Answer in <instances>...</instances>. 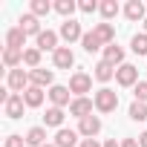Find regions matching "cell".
<instances>
[{
  "mask_svg": "<svg viewBox=\"0 0 147 147\" xmlns=\"http://www.w3.org/2000/svg\"><path fill=\"white\" fill-rule=\"evenodd\" d=\"M92 101H95V110H98V113H113V110L118 107V92H113L110 87H101Z\"/></svg>",
  "mask_w": 147,
  "mask_h": 147,
  "instance_id": "cell-1",
  "label": "cell"
},
{
  "mask_svg": "<svg viewBox=\"0 0 147 147\" xmlns=\"http://www.w3.org/2000/svg\"><path fill=\"white\" fill-rule=\"evenodd\" d=\"M32 87V81H29V72H23V69H9V90L12 92H26Z\"/></svg>",
  "mask_w": 147,
  "mask_h": 147,
  "instance_id": "cell-2",
  "label": "cell"
},
{
  "mask_svg": "<svg viewBox=\"0 0 147 147\" xmlns=\"http://www.w3.org/2000/svg\"><path fill=\"white\" fill-rule=\"evenodd\" d=\"M92 87V78L87 75V72H72V78H69V92H75L78 98H84V92H90Z\"/></svg>",
  "mask_w": 147,
  "mask_h": 147,
  "instance_id": "cell-3",
  "label": "cell"
},
{
  "mask_svg": "<svg viewBox=\"0 0 147 147\" xmlns=\"http://www.w3.org/2000/svg\"><path fill=\"white\" fill-rule=\"evenodd\" d=\"M115 81H118L121 87H136V84H138V69H136L133 63H121V66L115 69Z\"/></svg>",
  "mask_w": 147,
  "mask_h": 147,
  "instance_id": "cell-4",
  "label": "cell"
},
{
  "mask_svg": "<svg viewBox=\"0 0 147 147\" xmlns=\"http://www.w3.org/2000/svg\"><path fill=\"white\" fill-rule=\"evenodd\" d=\"M98 133H101V118H98V115H87V118L78 121V136H84V138H95Z\"/></svg>",
  "mask_w": 147,
  "mask_h": 147,
  "instance_id": "cell-5",
  "label": "cell"
},
{
  "mask_svg": "<svg viewBox=\"0 0 147 147\" xmlns=\"http://www.w3.org/2000/svg\"><path fill=\"white\" fill-rule=\"evenodd\" d=\"M92 107H95V101H90L87 95H84V98H72V104H69V115H75V118L81 121V118L92 115Z\"/></svg>",
  "mask_w": 147,
  "mask_h": 147,
  "instance_id": "cell-6",
  "label": "cell"
},
{
  "mask_svg": "<svg viewBox=\"0 0 147 147\" xmlns=\"http://www.w3.org/2000/svg\"><path fill=\"white\" fill-rule=\"evenodd\" d=\"M61 38H63L66 43H72V40H81V38H84V32H81V23H78V20H72V18H69V20H63V23H61Z\"/></svg>",
  "mask_w": 147,
  "mask_h": 147,
  "instance_id": "cell-7",
  "label": "cell"
},
{
  "mask_svg": "<svg viewBox=\"0 0 147 147\" xmlns=\"http://www.w3.org/2000/svg\"><path fill=\"white\" fill-rule=\"evenodd\" d=\"M52 61H55V66H58V69H69L72 63H75V55H72V49H69V46H58V49L52 52Z\"/></svg>",
  "mask_w": 147,
  "mask_h": 147,
  "instance_id": "cell-8",
  "label": "cell"
},
{
  "mask_svg": "<svg viewBox=\"0 0 147 147\" xmlns=\"http://www.w3.org/2000/svg\"><path fill=\"white\" fill-rule=\"evenodd\" d=\"M35 43H38L40 52H55V49H58V35L49 32V29H43V32L35 38Z\"/></svg>",
  "mask_w": 147,
  "mask_h": 147,
  "instance_id": "cell-9",
  "label": "cell"
},
{
  "mask_svg": "<svg viewBox=\"0 0 147 147\" xmlns=\"http://www.w3.org/2000/svg\"><path fill=\"white\" fill-rule=\"evenodd\" d=\"M75 144H78V130L61 127V130L55 133V147H75Z\"/></svg>",
  "mask_w": 147,
  "mask_h": 147,
  "instance_id": "cell-10",
  "label": "cell"
},
{
  "mask_svg": "<svg viewBox=\"0 0 147 147\" xmlns=\"http://www.w3.org/2000/svg\"><path fill=\"white\" fill-rule=\"evenodd\" d=\"M23 104H26V101H23V95L12 92V98L3 104V110H6V115H9V118H20V115H23Z\"/></svg>",
  "mask_w": 147,
  "mask_h": 147,
  "instance_id": "cell-11",
  "label": "cell"
},
{
  "mask_svg": "<svg viewBox=\"0 0 147 147\" xmlns=\"http://www.w3.org/2000/svg\"><path fill=\"white\" fill-rule=\"evenodd\" d=\"M52 78H55V75H52V69H40V66H38V69H32V72H29L32 87H40V90H43V87H49V84H52Z\"/></svg>",
  "mask_w": 147,
  "mask_h": 147,
  "instance_id": "cell-12",
  "label": "cell"
},
{
  "mask_svg": "<svg viewBox=\"0 0 147 147\" xmlns=\"http://www.w3.org/2000/svg\"><path fill=\"white\" fill-rule=\"evenodd\" d=\"M115 69H118V66H113V63H107V61H98L92 75H95L101 84H107V81H113V78H115Z\"/></svg>",
  "mask_w": 147,
  "mask_h": 147,
  "instance_id": "cell-13",
  "label": "cell"
},
{
  "mask_svg": "<svg viewBox=\"0 0 147 147\" xmlns=\"http://www.w3.org/2000/svg\"><path fill=\"white\" fill-rule=\"evenodd\" d=\"M124 15H127V20H133V23H136V20L144 23V18H147V15H144V3H141V0H130V3L124 6Z\"/></svg>",
  "mask_w": 147,
  "mask_h": 147,
  "instance_id": "cell-14",
  "label": "cell"
},
{
  "mask_svg": "<svg viewBox=\"0 0 147 147\" xmlns=\"http://www.w3.org/2000/svg\"><path fill=\"white\" fill-rule=\"evenodd\" d=\"M92 32L98 35V40H101L104 46L115 43V29H113V23H95V29H92Z\"/></svg>",
  "mask_w": 147,
  "mask_h": 147,
  "instance_id": "cell-15",
  "label": "cell"
},
{
  "mask_svg": "<svg viewBox=\"0 0 147 147\" xmlns=\"http://www.w3.org/2000/svg\"><path fill=\"white\" fill-rule=\"evenodd\" d=\"M104 61H107V63H113V66H121V63H124V49H121L118 43L104 46Z\"/></svg>",
  "mask_w": 147,
  "mask_h": 147,
  "instance_id": "cell-16",
  "label": "cell"
},
{
  "mask_svg": "<svg viewBox=\"0 0 147 147\" xmlns=\"http://www.w3.org/2000/svg\"><path fill=\"white\" fill-rule=\"evenodd\" d=\"M23 43H26V32H23L20 26H15V29L6 32V46H12V49H23Z\"/></svg>",
  "mask_w": 147,
  "mask_h": 147,
  "instance_id": "cell-17",
  "label": "cell"
},
{
  "mask_svg": "<svg viewBox=\"0 0 147 147\" xmlns=\"http://www.w3.org/2000/svg\"><path fill=\"white\" fill-rule=\"evenodd\" d=\"M49 98H52V107H66V104H72V101H69V87H52V90H49Z\"/></svg>",
  "mask_w": 147,
  "mask_h": 147,
  "instance_id": "cell-18",
  "label": "cell"
},
{
  "mask_svg": "<svg viewBox=\"0 0 147 147\" xmlns=\"http://www.w3.org/2000/svg\"><path fill=\"white\" fill-rule=\"evenodd\" d=\"M20 29H23V32H26V35H35V38H38V35H40V32H43V29H40V23H38V18H35V15H32V12H29V15H23V18H20Z\"/></svg>",
  "mask_w": 147,
  "mask_h": 147,
  "instance_id": "cell-19",
  "label": "cell"
},
{
  "mask_svg": "<svg viewBox=\"0 0 147 147\" xmlns=\"http://www.w3.org/2000/svg\"><path fill=\"white\" fill-rule=\"evenodd\" d=\"M3 63H6L9 69H18V63H23V49L6 46V49H3Z\"/></svg>",
  "mask_w": 147,
  "mask_h": 147,
  "instance_id": "cell-20",
  "label": "cell"
},
{
  "mask_svg": "<svg viewBox=\"0 0 147 147\" xmlns=\"http://www.w3.org/2000/svg\"><path fill=\"white\" fill-rule=\"evenodd\" d=\"M43 124H46V127H58V130H61V124H63V110H61V107H49V110H46V115H43Z\"/></svg>",
  "mask_w": 147,
  "mask_h": 147,
  "instance_id": "cell-21",
  "label": "cell"
},
{
  "mask_svg": "<svg viewBox=\"0 0 147 147\" xmlns=\"http://www.w3.org/2000/svg\"><path fill=\"white\" fill-rule=\"evenodd\" d=\"M23 101H26V107H40L43 104V90L40 87H29L23 92Z\"/></svg>",
  "mask_w": 147,
  "mask_h": 147,
  "instance_id": "cell-22",
  "label": "cell"
},
{
  "mask_svg": "<svg viewBox=\"0 0 147 147\" xmlns=\"http://www.w3.org/2000/svg\"><path fill=\"white\" fill-rule=\"evenodd\" d=\"M43 141H46V127H32V130L26 133V144H32V147H43Z\"/></svg>",
  "mask_w": 147,
  "mask_h": 147,
  "instance_id": "cell-23",
  "label": "cell"
},
{
  "mask_svg": "<svg viewBox=\"0 0 147 147\" xmlns=\"http://www.w3.org/2000/svg\"><path fill=\"white\" fill-rule=\"evenodd\" d=\"M81 46H84L87 52H98V49H104V43L98 40V35H95V32H84V38H81Z\"/></svg>",
  "mask_w": 147,
  "mask_h": 147,
  "instance_id": "cell-24",
  "label": "cell"
},
{
  "mask_svg": "<svg viewBox=\"0 0 147 147\" xmlns=\"http://www.w3.org/2000/svg\"><path fill=\"white\" fill-rule=\"evenodd\" d=\"M98 12L104 15V20H113V18L121 12V9H118V3H115V0H104V3L98 6Z\"/></svg>",
  "mask_w": 147,
  "mask_h": 147,
  "instance_id": "cell-25",
  "label": "cell"
},
{
  "mask_svg": "<svg viewBox=\"0 0 147 147\" xmlns=\"http://www.w3.org/2000/svg\"><path fill=\"white\" fill-rule=\"evenodd\" d=\"M130 118H133V121H147V104L133 101V104H130Z\"/></svg>",
  "mask_w": 147,
  "mask_h": 147,
  "instance_id": "cell-26",
  "label": "cell"
},
{
  "mask_svg": "<svg viewBox=\"0 0 147 147\" xmlns=\"http://www.w3.org/2000/svg\"><path fill=\"white\" fill-rule=\"evenodd\" d=\"M130 49H133L136 55H147V35H144V32H141V35H133Z\"/></svg>",
  "mask_w": 147,
  "mask_h": 147,
  "instance_id": "cell-27",
  "label": "cell"
},
{
  "mask_svg": "<svg viewBox=\"0 0 147 147\" xmlns=\"http://www.w3.org/2000/svg\"><path fill=\"white\" fill-rule=\"evenodd\" d=\"M23 63L32 66V69H38V63H40V49H38V46H35V49H23Z\"/></svg>",
  "mask_w": 147,
  "mask_h": 147,
  "instance_id": "cell-28",
  "label": "cell"
},
{
  "mask_svg": "<svg viewBox=\"0 0 147 147\" xmlns=\"http://www.w3.org/2000/svg\"><path fill=\"white\" fill-rule=\"evenodd\" d=\"M55 12L58 15H63L66 20L72 18V12H75V3H72V0H58V3H55Z\"/></svg>",
  "mask_w": 147,
  "mask_h": 147,
  "instance_id": "cell-29",
  "label": "cell"
},
{
  "mask_svg": "<svg viewBox=\"0 0 147 147\" xmlns=\"http://www.w3.org/2000/svg\"><path fill=\"white\" fill-rule=\"evenodd\" d=\"M49 9H55V6H49V0H32V15H35V18L49 15Z\"/></svg>",
  "mask_w": 147,
  "mask_h": 147,
  "instance_id": "cell-30",
  "label": "cell"
},
{
  "mask_svg": "<svg viewBox=\"0 0 147 147\" xmlns=\"http://www.w3.org/2000/svg\"><path fill=\"white\" fill-rule=\"evenodd\" d=\"M133 95H136V101L147 104V81H138V84L133 87Z\"/></svg>",
  "mask_w": 147,
  "mask_h": 147,
  "instance_id": "cell-31",
  "label": "cell"
},
{
  "mask_svg": "<svg viewBox=\"0 0 147 147\" xmlns=\"http://www.w3.org/2000/svg\"><path fill=\"white\" fill-rule=\"evenodd\" d=\"M98 6H101V3H95V0H81V3H78V9H81L84 15H92Z\"/></svg>",
  "mask_w": 147,
  "mask_h": 147,
  "instance_id": "cell-32",
  "label": "cell"
},
{
  "mask_svg": "<svg viewBox=\"0 0 147 147\" xmlns=\"http://www.w3.org/2000/svg\"><path fill=\"white\" fill-rule=\"evenodd\" d=\"M23 141H26V138H23V136H9V138H6V144H3V147H23Z\"/></svg>",
  "mask_w": 147,
  "mask_h": 147,
  "instance_id": "cell-33",
  "label": "cell"
},
{
  "mask_svg": "<svg viewBox=\"0 0 147 147\" xmlns=\"http://www.w3.org/2000/svg\"><path fill=\"white\" fill-rule=\"evenodd\" d=\"M81 147H104V144H98L95 138H81Z\"/></svg>",
  "mask_w": 147,
  "mask_h": 147,
  "instance_id": "cell-34",
  "label": "cell"
},
{
  "mask_svg": "<svg viewBox=\"0 0 147 147\" xmlns=\"http://www.w3.org/2000/svg\"><path fill=\"white\" fill-rule=\"evenodd\" d=\"M121 147H138V141H136V138H124V141H121Z\"/></svg>",
  "mask_w": 147,
  "mask_h": 147,
  "instance_id": "cell-35",
  "label": "cell"
},
{
  "mask_svg": "<svg viewBox=\"0 0 147 147\" xmlns=\"http://www.w3.org/2000/svg\"><path fill=\"white\" fill-rule=\"evenodd\" d=\"M104 147H121V144H118L115 138H107V141H104Z\"/></svg>",
  "mask_w": 147,
  "mask_h": 147,
  "instance_id": "cell-36",
  "label": "cell"
},
{
  "mask_svg": "<svg viewBox=\"0 0 147 147\" xmlns=\"http://www.w3.org/2000/svg\"><path fill=\"white\" fill-rule=\"evenodd\" d=\"M138 147H147V133H141V136H138Z\"/></svg>",
  "mask_w": 147,
  "mask_h": 147,
  "instance_id": "cell-37",
  "label": "cell"
},
{
  "mask_svg": "<svg viewBox=\"0 0 147 147\" xmlns=\"http://www.w3.org/2000/svg\"><path fill=\"white\" fill-rule=\"evenodd\" d=\"M144 35H147V18H144Z\"/></svg>",
  "mask_w": 147,
  "mask_h": 147,
  "instance_id": "cell-38",
  "label": "cell"
},
{
  "mask_svg": "<svg viewBox=\"0 0 147 147\" xmlns=\"http://www.w3.org/2000/svg\"><path fill=\"white\" fill-rule=\"evenodd\" d=\"M43 147H55V144H43Z\"/></svg>",
  "mask_w": 147,
  "mask_h": 147,
  "instance_id": "cell-39",
  "label": "cell"
}]
</instances>
